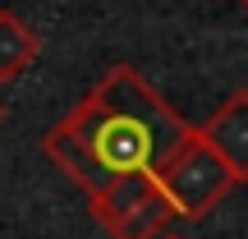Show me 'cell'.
Returning <instances> with one entry per match:
<instances>
[{"mask_svg":"<svg viewBox=\"0 0 248 239\" xmlns=\"http://www.w3.org/2000/svg\"><path fill=\"white\" fill-rule=\"evenodd\" d=\"M152 179H156V189L166 193V203L175 207V216H184V221L207 216L234 184H239L234 170L207 147V138L198 133V124H193V133L179 143L175 157H170Z\"/></svg>","mask_w":248,"mask_h":239,"instance_id":"cell-2","label":"cell"},{"mask_svg":"<svg viewBox=\"0 0 248 239\" xmlns=\"http://www.w3.org/2000/svg\"><path fill=\"white\" fill-rule=\"evenodd\" d=\"M188 133L193 124L133 64H115L60 124L46 129L42 152L92 198L115 179L156 175Z\"/></svg>","mask_w":248,"mask_h":239,"instance_id":"cell-1","label":"cell"},{"mask_svg":"<svg viewBox=\"0 0 248 239\" xmlns=\"http://www.w3.org/2000/svg\"><path fill=\"white\" fill-rule=\"evenodd\" d=\"M161 239H179V235H170V230H166V235H161Z\"/></svg>","mask_w":248,"mask_h":239,"instance_id":"cell-7","label":"cell"},{"mask_svg":"<svg viewBox=\"0 0 248 239\" xmlns=\"http://www.w3.org/2000/svg\"><path fill=\"white\" fill-rule=\"evenodd\" d=\"M88 207L110 239H161L175 221V207L166 203V193L156 189L152 175L115 179L110 189L92 193Z\"/></svg>","mask_w":248,"mask_h":239,"instance_id":"cell-3","label":"cell"},{"mask_svg":"<svg viewBox=\"0 0 248 239\" xmlns=\"http://www.w3.org/2000/svg\"><path fill=\"white\" fill-rule=\"evenodd\" d=\"M37 55H42V37L18 14L0 9V83H14L23 69H32Z\"/></svg>","mask_w":248,"mask_h":239,"instance_id":"cell-5","label":"cell"},{"mask_svg":"<svg viewBox=\"0 0 248 239\" xmlns=\"http://www.w3.org/2000/svg\"><path fill=\"white\" fill-rule=\"evenodd\" d=\"M239 5H248V0H239Z\"/></svg>","mask_w":248,"mask_h":239,"instance_id":"cell-8","label":"cell"},{"mask_svg":"<svg viewBox=\"0 0 248 239\" xmlns=\"http://www.w3.org/2000/svg\"><path fill=\"white\" fill-rule=\"evenodd\" d=\"M198 133H202L207 147L234 170V179L248 184V88L230 92L216 115H207V124H198Z\"/></svg>","mask_w":248,"mask_h":239,"instance_id":"cell-4","label":"cell"},{"mask_svg":"<svg viewBox=\"0 0 248 239\" xmlns=\"http://www.w3.org/2000/svg\"><path fill=\"white\" fill-rule=\"evenodd\" d=\"M0 124H5V101H0Z\"/></svg>","mask_w":248,"mask_h":239,"instance_id":"cell-6","label":"cell"}]
</instances>
